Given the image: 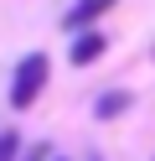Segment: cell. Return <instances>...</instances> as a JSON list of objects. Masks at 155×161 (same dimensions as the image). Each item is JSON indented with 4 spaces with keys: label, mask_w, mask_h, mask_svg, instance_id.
Returning a JSON list of instances; mask_svg holds the SVG:
<instances>
[{
    "label": "cell",
    "mask_w": 155,
    "mask_h": 161,
    "mask_svg": "<svg viewBox=\"0 0 155 161\" xmlns=\"http://www.w3.org/2000/svg\"><path fill=\"white\" fill-rule=\"evenodd\" d=\"M16 151H21V140L5 130V135H0V161H16Z\"/></svg>",
    "instance_id": "5b68a950"
},
{
    "label": "cell",
    "mask_w": 155,
    "mask_h": 161,
    "mask_svg": "<svg viewBox=\"0 0 155 161\" xmlns=\"http://www.w3.org/2000/svg\"><path fill=\"white\" fill-rule=\"evenodd\" d=\"M47 73H52L47 52H31V57H21V68H16V83H10V104H16V109H31V104H36V94L47 88Z\"/></svg>",
    "instance_id": "6da1fadb"
},
{
    "label": "cell",
    "mask_w": 155,
    "mask_h": 161,
    "mask_svg": "<svg viewBox=\"0 0 155 161\" xmlns=\"http://www.w3.org/2000/svg\"><path fill=\"white\" fill-rule=\"evenodd\" d=\"M26 161H47V146H36V151H31V156Z\"/></svg>",
    "instance_id": "8992f818"
},
{
    "label": "cell",
    "mask_w": 155,
    "mask_h": 161,
    "mask_svg": "<svg viewBox=\"0 0 155 161\" xmlns=\"http://www.w3.org/2000/svg\"><path fill=\"white\" fill-rule=\"evenodd\" d=\"M103 47H109V36H103V31H78V42L67 47V57H72V68H88V63H98V57H103Z\"/></svg>",
    "instance_id": "7a4b0ae2"
},
{
    "label": "cell",
    "mask_w": 155,
    "mask_h": 161,
    "mask_svg": "<svg viewBox=\"0 0 155 161\" xmlns=\"http://www.w3.org/2000/svg\"><path fill=\"white\" fill-rule=\"evenodd\" d=\"M109 5H114V0H78V5L62 16V26H67V31H83V26H88V21H98Z\"/></svg>",
    "instance_id": "3957f363"
},
{
    "label": "cell",
    "mask_w": 155,
    "mask_h": 161,
    "mask_svg": "<svg viewBox=\"0 0 155 161\" xmlns=\"http://www.w3.org/2000/svg\"><path fill=\"white\" fill-rule=\"evenodd\" d=\"M129 109V94H103L98 99V119H114V114H124Z\"/></svg>",
    "instance_id": "277c9868"
}]
</instances>
